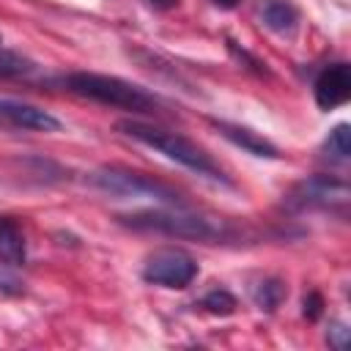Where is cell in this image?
<instances>
[{
    "label": "cell",
    "mask_w": 351,
    "mask_h": 351,
    "mask_svg": "<svg viewBox=\"0 0 351 351\" xmlns=\"http://www.w3.org/2000/svg\"><path fill=\"white\" fill-rule=\"evenodd\" d=\"M0 44H3V36H0Z\"/></svg>",
    "instance_id": "cell-21"
},
{
    "label": "cell",
    "mask_w": 351,
    "mask_h": 351,
    "mask_svg": "<svg viewBox=\"0 0 351 351\" xmlns=\"http://www.w3.org/2000/svg\"><path fill=\"white\" fill-rule=\"evenodd\" d=\"M115 129L159 154H165L167 159H173L176 165L203 176V178H211V181H219V184H230V178L222 173V167L211 159V154H206L197 143H192L189 137L178 134V132H170V129H162L156 123H145V121H137V118H123L115 123Z\"/></svg>",
    "instance_id": "cell-2"
},
{
    "label": "cell",
    "mask_w": 351,
    "mask_h": 351,
    "mask_svg": "<svg viewBox=\"0 0 351 351\" xmlns=\"http://www.w3.org/2000/svg\"><path fill=\"white\" fill-rule=\"evenodd\" d=\"M154 8H159V11H167V8H176L178 5V0H148Z\"/></svg>",
    "instance_id": "cell-19"
},
{
    "label": "cell",
    "mask_w": 351,
    "mask_h": 351,
    "mask_svg": "<svg viewBox=\"0 0 351 351\" xmlns=\"http://www.w3.org/2000/svg\"><path fill=\"white\" fill-rule=\"evenodd\" d=\"M0 129H14V132H58L60 121L27 101H16V99H0Z\"/></svg>",
    "instance_id": "cell-7"
},
{
    "label": "cell",
    "mask_w": 351,
    "mask_h": 351,
    "mask_svg": "<svg viewBox=\"0 0 351 351\" xmlns=\"http://www.w3.org/2000/svg\"><path fill=\"white\" fill-rule=\"evenodd\" d=\"M88 184L101 189V192L118 195V197H151V200L165 203V206H186L184 195L176 186H170L154 176L121 167V165H104V167L90 170Z\"/></svg>",
    "instance_id": "cell-4"
},
{
    "label": "cell",
    "mask_w": 351,
    "mask_h": 351,
    "mask_svg": "<svg viewBox=\"0 0 351 351\" xmlns=\"http://www.w3.org/2000/svg\"><path fill=\"white\" fill-rule=\"evenodd\" d=\"M208 123L228 143H233L236 148H241V151H247L252 156H261V159H277L280 156V151H277V145L271 140H266L263 134H258V132H252L247 126H239V123H230V121H217V118H208Z\"/></svg>",
    "instance_id": "cell-9"
},
{
    "label": "cell",
    "mask_w": 351,
    "mask_h": 351,
    "mask_svg": "<svg viewBox=\"0 0 351 351\" xmlns=\"http://www.w3.org/2000/svg\"><path fill=\"white\" fill-rule=\"evenodd\" d=\"M0 291L3 293H22V282L16 277H8L5 271H0Z\"/></svg>",
    "instance_id": "cell-18"
},
{
    "label": "cell",
    "mask_w": 351,
    "mask_h": 351,
    "mask_svg": "<svg viewBox=\"0 0 351 351\" xmlns=\"http://www.w3.org/2000/svg\"><path fill=\"white\" fill-rule=\"evenodd\" d=\"M313 96L321 110H335L346 104L351 99V66L346 60L326 63L313 82Z\"/></svg>",
    "instance_id": "cell-8"
},
{
    "label": "cell",
    "mask_w": 351,
    "mask_h": 351,
    "mask_svg": "<svg viewBox=\"0 0 351 351\" xmlns=\"http://www.w3.org/2000/svg\"><path fill=\"white\" fill-rule=\"evenodd\" d=\"M258 16L274 33H293L299 25V11L291 0H261Z\"/></svg>",
    "instance_id": "cell-11"
},
{
    "label": "cell",
    "mask_w": 351,
    "mask_h": 351,
    "mask_svg": "<svg viewBox=\"0 0 351 351\" xmlns=\"http://www.w3.org/2000/svg\"><path fill=\"white\" fill-rule=\"evenodd\" d=\"M27 261V244L22 228L11 217H0V263L3 266H25Z\"/></svg>",
    "instance_id": "cell-10"
},
{
    "label": "cell",
    "mask_w": 351,
    "mask_h": 351,
    "mask_svg": "<svg viewBox=\"0 0 351 351\" xmlns=\"http://www.w3.org/2000/svg\"><path fill=\"white\" fill-rule=\"evenodd\" d=\"M321 154L329 162H348L351 159V126L337 123L321 143Z\"/></svg>",
    "instance_id": "cell-13"
},
{
    "label": "cell",
    "mask_w": 351,
    "mask_h": 351,
    "mask_svg": "<svg viewBox=\"0 0 351 351\" xmlns=\"http://www.w3.org/2000/svg\"><path fill=\"white\" fill-rule=\"evenodd\" d=\"M285 293H288V291H285V282H282L280 277H263V280H258V282L250 288V296H252L255 307L263 310V313H274V310L282 304Z\"/></svg>",
    "instance_id": "cell-12"
},
{
    "label": "cell",
    "mask_w": 351,
    "mask_h": 351,
    "mask_svg": "<svg viewBox=\"0 0 351 351\" xmlns=\"http://www.w3.org/2000/svg\"><path fill=\"white\" fill-rule=\"evenodd\" d=\"M63 88L90 99L96 104H107V107H118L134 115H162V101L159 96H154L151 90L112 77V74H96V71H71L63 77Z\"/></svg>",
    "instance_id": "cell-3"
},
{
    "label": "cell",
    "mask_w": 351,
    "mask_h": 351,
    "mask_svg": "<svg viewBox=\"0 0 351 351\" xmlns=\"http://www.w3.org/2000/svg\"><path fill=\"white\" fill-rule=\"evenodd\" d=\"M321 313H324V296H321L318 291H310V293L304 296V302H302V315H304L307 321H318Z\"/></svg>",
    "instance_id": "cell-16"
},
{
    "label": "cell",
    "mask_w": 351,
    "mask_h": 351,
    "mask_svg": "<svg viewBox=\"0 0 351 351\" xmlns=\"http://www.w3.org/2000/svg\"><path fill=\"white\" fill-rule=\"evenodd\" d=\"M348 197H351V189L346 178L315 173V176L296 181L291 192L285 195L282 206L288 211H329V214L346 217Z\"/></svg>",
    "instance_id": "cell-5"
},
{
    "label": "cell",
    "mask_w": 351,
    "mask_h": 351,
    "mask_svg": "<svg viewBox=\"0 0 351 351\" xmlns=\"http://www.w3.org/2000/svg\"><path fill=\"white\" fill-rule=\"evenodd\" d=\"M197 271L200 266L189 252L178 247H162L145 258L143 280L151 285H162V288H186L192 285Z\"/></svg>",
    "instance_id": "cell-6"
},
{
    "label": "cell",
    "mask_w": 351,
    "mask_h": 351,
    "mask_svg": "<svg viewBox=\"0 0 351 351\" xmlns=\"http://www.w3.org/2000/svg\"><path fill=\"white\" fill-rule=\"evenodd\" d=\"M30 71H33V60H27L16 52L0 49V77H22Z\"/></svg>",
    "instance_id": "cell-15"
},
{
    "label": "cell",
    "mask_w": 351,
    "mask_h": 351,
    "mask_svg": "<svg viewBox=\"0 0 351 351\" xmlns=\"http://www.w3.org/2000/svg\"><path fill=\"white\" fill-rule=\"evenodd\" d=\"M326 343L343 351V348H346V343H348V329H346V324L335 321V324L329 326V332H326Z\"/></svg>",
    "instance_id": "cell-17"
},
{
    "label": "cell",
    "mask_w": 351,
    "mask_h": 351,
    "mask_svg": "<svg viewBox=\"0 0 351 351\" xmlns=\"http://www.w3.org/2000/svg\"><path fill=\"white\" fill-rule=\"evenodd\" d=\"M200 307H203L206 313H211V315H230V313H236L239 302H236V296H233L230 291L214 288V291H208V293L200 299Z\"/></svg>",
    "instance_id": "cell-14"
},
{
    "label": "cell",
    "mask_w": 351,
    "mask_h": 351,
    "mask_svg": "<svg viewBox=\"0 0 351 351\" xmlns=\"http://www.w3.org/2000/svg\"><path fill=\"white\" fill-rule=\"evenodd\" d=\"M214 5H219V8H236L239 5V0H211Z\"/></svg>",
    "instance_id": "cell-20"
},
{
    "label": "cell",
    "mask_w": 351,
    "mask_h": 351,
    "mask_svg": "<svg viewBox=\"0 0 351 351\" xmlns=\"http://www.w3.org/2000/svg\"><path fill=\"white\" fill-rule=\"evenodd\" d=\"M115 219H118V225H123L134 233H156V236L200 241V244H222V241H233L239 236V230L228 219L206 217V214L189 211L186 206L140 208V211L118 214Z\"/></svg>",
    "instance_id": "cell-1"
}]
</instances>
